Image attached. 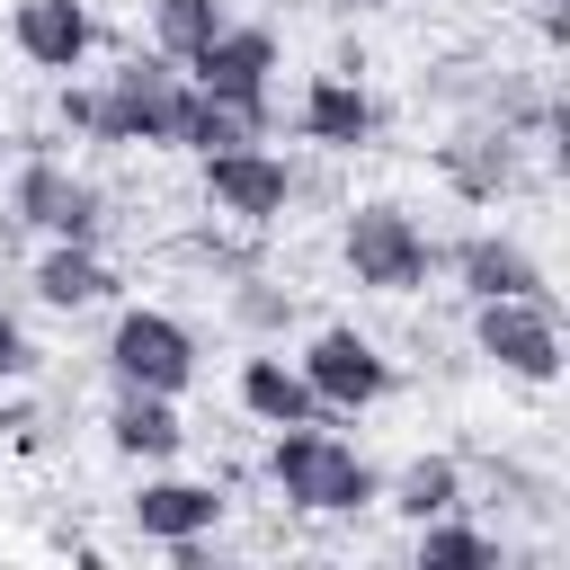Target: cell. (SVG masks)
I'll return each instance as SVG.
<instances>
[{"mask_svg":"<svg viewBox=\"0 0 570 570\" xmlns=\"http://www.w3.org/2000/svg\"><path fill=\"white\" fill-rule=\"evenodd\" d=\"M267 481H276L285 508H303V517H356V508L383 499V472H374L330 419H294V428H276V445H267Z\"/></svg>","mask_w":570,"mask_h":570,"instance_id":"6da1fadb","label":"cell"},{"mask_svg":"<svg viewBox=\"0 0 570 570\" xmlns=\"http://www.w3.org/2000/svg\"><path fill=\"white\" fill-rule=\"evenodd\" d=\"M187 107H196L187 62H169V53H134L125 71H107V80H98L89 142H107V151H178Z\"/></svg>","mask_w":570,"mask_h":570,"instance_id":"7a4b0ae2","label":"cell"},{"mask_svg":"<svg viewBox=\"0 0 570 570\" xmlns=\"http://www.w3.org/2000/svg\"><path fill=\"white\" fill-rule=\"evenodd\" d=\"M338 258H347V276H356V285H374V294H419V285H428V267H436L428 232H419L392 196H365V205L347 214Z\"/></svg>","mask_w":570,"mask_h":570,"instance_id":"3957f363","label":"cell"},{"mask_svg":"<svg viewBox=\"0 0 570 570\" xmlns=\"http://www.w3.org/2000/svg\"><path fill=\"white\" fill-rule=\"evenodd\" d=\"M472 347L517 383H552L561 374V312L534 294H490V303H472Z\"/></svg>","mask_w":570,"mask_h":570,"instance_id":"277c9868","label":"cell"},{"mask_svg":"<svg viewBox=\"0 0 570 570\" xmlns=\"http://www.w3.org/2000/svg\"><path fill=\"white\" fill-rule=\"evenodd\" d=\"M107 365H116V383H134V392H187V383H196V330H187L178 312L125 303L116 330H107Z\"/></svg>","mask_w":570,"mask_h":570,"instance_id":"5b68a950","label":"cell"},{"mask_svg":"<svg viewBox=\"0 0 570 570\" xmlns=\"http://www.w3.org/2000/svg\"><path fill=\"white\" fill-rule=\"evenodd\" d=\"M187 80L205 98H232L249 116H267V80H276V27H249V18H223L196 53H187Z\"/></svg>","mask_w":570,"mask_h":570,"instance_id":"8992f818","label":"cell"},{"mask_svg":"<svg viewBox=\"0 0 570 570\" xmlns=\"http://www.w3.org/2000/svg\"><path fill=\"white\" fill-rule=\"evenodd\" d=\"M9 214L36 223L45 240H98L107 232V187L80 178V169H62V160H27L9 178Z\"/></svg>","mask_w":570,"mask_h":570,"instance_id":"52a82bcc","label":"cell"},{"mask_svg":"<svg viewBox=\"0 0 570 570\" xmlns=\"http://www.w3.org/2000/svg\"><path fill=\"white\" fill-rule=\"evenodd\" d=\"M294 374L312 383V401H321L330 419H347V410H365V401L392 392V356H383L365 330H321V338L294 356Z\"/></svg>","mask_w":570,"mask_h":570,"instance_id":"ba28073f","label":"cell"},{"mask_svg":"<svg viewBox=\"0 0 570 570\" xmlns=\"http://www.w3.org/2000/svg\"><path fill=\"white\" fill-rule=\"evenodd\" d=\"M205 205L232 214V223H249V232H267V223H285V205H294V169H285L276 151H258V142L205 151Z\"/></svg>","mask_w":570,"mask_h":570,"instance_id":"9c48e42d","label":"cell"},{"mask_svg":"<svg viewBox=\"0 0 570 570\" xmlns=\"http://www.w3.org/2000/svg\"><path fill=\"white\" fill-rule=\"evenodd\" d=\"M436 178H445L463 205H499V196L517 187V134H508L499 116H481V125H454V134L436 142Z\"/></svg>","mask_w":570,"mask_h":570,"instance_id":"30bf717a","label":"cell"},{"mask_svg":"<svg viewBox=\"0 0 570 570\" xmlns=\"http://www.w3.org/2000/svg\"><path fill=\"white\" fill-rule=\"evenodd\" d=\"M125 517H134L142 543H187V534H214V525H223V490H214V481L151 472V481L125 499Z\"/></svg>","mask_w":570,"mask_h":570,"instance_id":"8fae6325","label":"cell"},{"mask_svg":"<svg viewBox=\"0 0 570 570\" xmlns=\"http://www.w3.org/2000/svg\"><path fill=\"white\" fill-rule=\"evenodd\" d=\"M9 45H18V62H36V71H80L89 45H98V18H89L80 0H18V9H9Z\"/></svg>","mask_w":570,"mask_h":570,"instance_id":"7c38bea8","label":"cell"},{"mask_svg":"<svg viewBox=\"0 0 570 570\" xmlns=\"http://www.w3.org/2000/svg\"><path fill=\"white\" fill-rule=\"evenodd\" d=\"M294 125H303V142H321V151H365V142H374V98H365V80L321 71V80L303 89Z\"/></svg>","mask_w":570,"mask_h":570,"instance_id":"4fadbf2b","label":"cell"},{"mask_svg":"<svg viewBox=\"0 0 570 570\" xmlns=\"http://www.w3.org/2000/svg\"><path fill=\"white\" fill-rule=\"evenodd\" d=\"M454 276H463L472 303H490V294H534V303H552L543 258H534L525 240H508V232H472V240L454 249Z\"/></svg>","mask_w":570,"mask_h":570,"instance_id":"5bb4252c","label":"cell"},{"mask_svg":"<svg viewBox=\"0 0 570 570\" xmlns=\"http://www.w3.org/2000/svg\"><path fill=\"white\" fill-rule=\"evenodd\" d=\"M107 445H116L125 463H169V454L187 445V428H178V392H134V383H116Z\"/></svg>","mask_w":570,"mask_h":570,"instance_id":"9a60e30c","label":"cell"},{"mask_svg":"<svg viewBox=\"0 0 570 570\" xmlns=\"http://www.w3.org/2000/svg\"><path fill=\"white\" fill-rule=\"evenodd\" d=\"M36 294H45L53 312H89V303L116 294V267L98 258V240H53V249L36 258Z\"/></svg>","mask_w":570,"mask_h":570,"instance_id":"2e32d148","label":"cell"},{"mask_svg":"<svg viewBox=\"0 0 570 570\" xmlns=\"http://www.w3.org/2000/svg\"><path fill=\"white\" fill-rule=\"evenodd\" d=\"M240 410H249V419H267V428H294V419H330V410L312 401V383H303L285 356H249V365H240Z\"/></svg>","mask_w":570,"mask_h":570,"instance_id":"e0dca14e","label":"cell"},{"mask_svg":"<svg viewBox=\"0 0 570 570\" xmlns=\"http://www.w3.org/2000/svg\"><path fill=\"white\" fill-rule=\"evenodd\" d=\"M383 508H401L410 525L463 508V463H454V454H419V463H401V472L383 481Z\"/></svg>","mask_w":570,"mask_h":570,"instance_id":"ac0fdd59","label":"cell"},{"mask_svg":"<svg viewBox=\"0 0 570 570\" xmlns=\"http://www.w3.org/2000/svg\"><path fill=\"white\" fill-rule=\"evenodd\" d=\"M490 561H499V534H481V525H463L454 508L419 525V570H490Z\"/></svg>","mask_w":570,"mask_h":570,"instance_id":"d6986e66","label":"cell"},{"mask_svg":"<svg viewBox=\"0 0 570 570\" xmlns=\"http://www.w3.org/2000/svg\"><path fill=\"white\" fill-rule=\"evenodd\" d=\"M267 134V116H249V107H232V98H205L196 89V107H187V134H178V151H232V142H258Z\"/></svg>","mask_w":570,"mask_h":570,"instance_id":"ffe728a7","label":"cell"},{"mask_svg":"<svg viewBox=\"0 0 570 570\" xmlns=\"http://www.w3.org/2000/svg\"><path fill=\"white\" fill-rule=\"evenodd\" d=\"M232 9L223 0H151V53H169V62H187L214 27H223Z\"/></svg>","mask_w":570,"mask_h":570,"instance_id":"44dd1931","label":"cell"},{"mask_svg":"<svg viewBox=\"0 0 570 570\" xmlns=\"http://www.w3.org/2000/svg\"><path fill=\"white\" fill-rule=\"evenodd\" d=\"M232 321H240V330H285V321H294V294H285V285H258V276H240V294H232Z\"/></svg>","mask_w":570,"mask_h":570,"instance_id":"7402d4cb","label":"cell"},{"mask_svg":"<svg viewBox=\"0 0 570 570\" xmlns=\"http://www.w3.org/2000/svg\"><path fill=\"white\" fill-rule=\"evenodd\" d=\"M27 365H36V347H27V330H18V312L0 303V383H18Z\"/></svg>","mask_w":570,"mask_h":570,"instance_id":"603a6c76","label":"cell"},{"mask_svg":"<svg viewBox=\"0 0 570 570\" xmlns=\"http://www.w3.org/2000/svg\"><path fill=\"white\" fill-rule=\"evenodd\" d=\"M53 116L89 134V116H98V89H80V80H62V98H53Z\"/></svg>","mask_w":570,"mask_h":570,"instance_id":"cb8c5ba5","label":"cell"}]
</instances>
